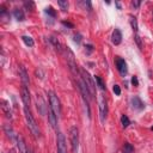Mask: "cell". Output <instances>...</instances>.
<instances>
[{"label": "cell", "mask_w": 153, "mask_h": 153, "mask_svg": "<svg viewBox=\"0 0 153 153\" xmlns=\"http://www.w3.org/2000/svg\"><path fill=\"white\" fill-rule=\"evenodd\" d=\"M49 106L50 109L54 111V114L56 115V117L59 118L60 114H61V105H60V101L57 98V96L54 92H49Z\"/></svg>", "instance_id": "cell-5"}, {"label": "cell", "mask_w": 153, "mask_h": 153, "mask_svg": "<svg viewBox=\"0 0 153 153\" xmlns=\"http://www.w3.org/2000/svg\"><path fill=\"white\" fill-rule=\"evenodd\" d=\"M22 101L24 103L25 108H30L31 98H30V92H29V89L26 86H22Z\"/></svg>", "instance_id": "cell-9"}, {"label": "cell", "mask_w": 153, "mask_h": 153, "mask_svg": "<svg viewBox=\"0 0 153 153\" xmlns=\"http://www.w3.org/2000/svg\"><path fill=\"white\" fill-rule=\"evenodd\" d=\"M24 7H25L28 11L33 12V11L35 10V4H34L33 1H25V3H24Z\"/></svg>", "instance_id": "cell-24"}, {"label": "cell", "mask_w": 153, "mask_h": 153, "mask_svg": "<svg viewBox=\"0 0 153 153\" xmlns=\"http://www.w3.org/2000/svg\"><path fill=\"white\" fill-rule=\"evenodd\" d=\"M57 153H67V146H66V139L64 134H57Z\"/></svg>", "instance_id": "cell-7"}, {"label": "cell", "mask_w": 153, "mask_h": 153, "mask_svg": "<svg viewBox=\"0 0 153 153\" xmlns=\"http://www.w3.org/2000/svg\"><path fill=\"white\" fill-rule=\"evenodd\" d=\"M38 101H40V103L37 102V110H40V113H41V115H44V113H45V110H47V106L44 105V102L42 101V98L37 95V97H36Z\"/></svg>", "instance_id": "cell-17"}, {"label": "cell", "mask_w": 153, "mask_h": 153, "mask_svg": "<svg viewBox=\"0 0 153 153\" xmlns=\"http://www.w3.org/2000/svg\"><path fill=\"white\" fill-rule=\"evenodd\" d=\"M49 41L53 43V45H54V47L56 48V49H59V50H61V44H60V42L55 38V37H50L49 38Z\"/></svg>", "instance_id": "cell-26"}, {"label": "cell", "mask_w": 153, "mask_h": 153, "mask_svg": "<svg viewBox=\"0 0 153 153\" xmlns=\"http://www.w3.org/2000/svg\"><path fill=\"white\" fill-rule=\"evenodd\" d=\"M132 105H133V108L136 109V110H142V109L145 108L144 102H142L139 97H137V96H135V97L132 98Z\"/></svg>", "instance_id": "cell-12"}, {"label": "cell", "mask_w": 153, "mask_h": 153, "mask_svg": "<svg viewBox=\"0 0 153 153\" xmlns=\"http://www.w3.org/2000/svg\"><path fill=\"white\" fill-rule=\"evenodd\" d=\"M62 24H64L65 26H68V28H71V29H73V28H74V25H73L72 23H69V22H65V21H64V22H62Z\"/></svg>", "instance_id": "cell-33"}, {"label": "cell", "mask_w": 153, "mask_h": 153, "mask_svg": "<svg viewBox=\"0 0 153 153\" xmlns=\"http://www.w3.org/2000/svg\"><path fill=\"white\" fill-rule=\"evenodd\" d=\"M121 123H122V127H123V128H127L130 125V121H129V118L126 115H122L121 116Z\"/></svg>", "instance_id": "cell-21"}, {"label": "cell", "mask_w": 153, "mask_h": 153, "mask_svg": "<svg viewBox=\"0 0 153 153\" xmlns=\"http://www.w3.org/2000/svg\"><path fill=\"white\" fill-rule=\"evenodd\" d=\"M122 41V34L118 29H115L114 33H113V36H111V42L115 44V45H118Z\"/></svg>", "instance_id": "cell-14"}, {"label": "cell", "mask_w": 153, "mask_h": 153, "mask_svg": "<svg viewBox=\"0 0 153 153\" xmlns=\"http://www.w3.org/2000/svg\"><path fill=\"white\" fill-rule=\"evenodd\" d=\"M85 48L87 49V52H89V53H91V52L93 50V47H92V45H91V44H87V45H85Z\"/></svg>", "instance_id": "cell-34"}, {"label": "cell", "mask_w": 153, "mask_h": 153, "mask_svg": "<svg viewBox=\"0 0 153 153\" xmlns=\"http://www.w3.org/2000/svg\"><path fill=\"white\" fill-rule=\"evenodd\" d=\"M129 22H130V25H132V29L134 31H137L139 30V26H137V21L134 16H129Z\"/></svg>", "instance_id": "cell-18"}, {"label": "cell", "mask_w": 153, "mask_h": 153, "mask_svg": "<svg viewBox=\"0 0 153 153\" xmlns=\"http://www.w3.org/2000/svg\"><path fill=\"white\" fill-rule=\"evenodd\" d=\"M152 130H153V127H152Z\"/></svg>", "instance_id": "cell-39"}, {"label": "cell", "mask_w": 153, "mask_h": 153, "mask_svg": "<svg viewBox=\"0 0 153 153\" xmlns=\"http://www.w3.org/2000/svg\"><path fill=\"white\" fill-rule=\"evenodd\" d=\"M99 114H101V121L104 122L106 115H108V104H106V101L103 95L99 96Z\"/></svg>", "instance_id": "cell-6"}, {"label": "cell", "mask_w": 153, "mask_h": 153, "mask_svg": "<svg viewBox=\"0 0 153 153\" xmlns=\"http://www.w3.org/2000/svg\"><path fill=\"white\" fill-rule=\"evenodd\" d=\"M79 4H80L81 6H84V8H85V10H86V7H87V10H89V11L91 10V3H90V1H80Z\"/></svg>", "instance_id": "cell-28"}, {"label": "cell", "mask_w": 153, "mask_h": 153, "mask_svg": "<svg viewBox=\"0 0 153 153\" xmlns=\"http://www.w3.org/2000/svg\"><path fill=\"white\" fill-rule=\"evenodd\" d=\"M95 78V80H96V83H97V86L102 90V91H104L105 90V85H104V83H103V80H102V78L101 76H98V75H95L93 76Z\"/></svg>", "instance_id": "cell-20"}, {"label": "cell", "mask_w": 153, "mask_h": 153, "mask_svg": "<svg viewBox=\"0 0 153 153\" xmlns=\"http://www.w3.org/2000/svg\"><path fill=\"white\" fill-rule=\"evenodd\" d=\"M16 144H17V148H18L19 153H28V148H26V145L24 142V139L22 135H19V134L16 135Z\"/></svg>", "instance_id": "cell-10"}, {"label": "cell", "mask_w": 153, "mask_h": 153, "mask_svg": "<svg viewBox=\"0 0 153 153\" xmlns=\"http://www.w3.org/2000/svg\"><path fill=\"white\" fill-rule=\"evenodd\" d=\"M133 152H134V147L130 144L126 142L123 145V153H133Z\"/></svg>", "instance_id": "cell-23"}, {"label": "cell", "mask_w": 153, "mask_h": 153, "mask_svg": "<svg viewBox=\"0 0 153 153\" xmlns=\"http://www.w3.org/2000/svg\"><path fill=\"white\" fill-rule=\"evenodd\" d=\"M132 84H133L134 86H137V85H139V81H137V78H136V76H133V78H132Z\"/></svg>", "instance_id": "cell-32"}, {"label": "cell", "mask_w": 153, "mask_h": 153, "mask_svg": "<svg viewBox=\"0 0 153 153\" xmlns=\"http://www.w3.org/2000/svg\"><path fill=\"white\" fill-rule=\"evenodd\" d=\"M113 90H114V92H115V95H116V96H120V95H121V89H120V86H118V85H114Z\"/></svg>", "instance_id": "cell-29"}, {"label": "cell", "mask_w": 153, "mask_h": 153, "mask_svg": "<svg viewBox=\"0 0 153 153\" xmlns=\"http://www.w3.org/2000/svg\"><path fill=\"white\" fill-rule=\"evenodd\" d=\"M152 19H153V11H152Z\"/></svg>", "instance_id": "cell-38"}, {"label": "cell", "mask_w": 153, "mask_h": 153, "mask_svg": "<svg viewBox=\"0 0 153 153\" xmlns=\"http://www.w3.org/2000/svg\"><path fill=\"white\" fill-rule=\"evenodd\" d=\"M19 76H21V80L23 83V86H26L29 85V76H28V73L25 71V68L23 66L19 67Z\"/></svg>", "instance_id": "cell-13"}, {"label": "cell", "mask_w": 153, "mask_h": 153, "mask_svg": "<svg viewBox=\"0 0 153 153\" xmlns=\"http://www.w3.org/2000/svg\"><path fill=\"white\" fill-rule=\"evenodd\" d=\"M132 5L135 7H139L140 6V1H132Z\"/></svg>", "instance_id": "cell-35"}, {"label": "cell", "mask_w": 153, "mask_h": 153, "mask_svg": "<svg viewBox=\"0 0 153 153\" xmlns=\"http://www.w3.org/2000/svg\"><path fill=\"white\" fill-rule=\"evenodd\" d=\"M48 118H49V122H50L52 127L55 128V127H56V123H57V117H56V115L54 114V111L50 109V106L48 108Z\"/></svg>", "instance_id": "cell-15"}, {"label": "cell", "mask_w": 153, "mask_h": 153, "mask_svg": "<svg viewBox=\"0 0 153 153\" xmlns=\"http://www.w3.org/2000/svg\"><path fill=\"white\" fill-rule=\"evenodd\" d=\"M65 55H66V61H67V65L69 66L71 72L74 75L79 76L80 75V71H78V67H76V64H75V59H74V54H73V52L68 47L65 48Z\"/></svg>", "instance_id": "cell-2"}, {"label": "cell", "mask_w": 153, "mask_h": 153, "mask_svg": "<svg viewBox=\"0 0 153 153\" xmlns=\"http://www.w3.org/2000/svg\"><path fill=\"white\" fill-rule=\"evenodd\" d=\"M80 75H81V79L84 80V83H85V85H86V87L89 89V91L91 92V95H95V92H96V85H95V83H93V80H92V78L90 76V74H89V72L87 71H85V69H80Z\"/></svg>", "instance_id": "cell-4"}, {"label": "cell", "mask_w": 153, "mask_h": 153, "mask_svg": "<svg viewBox=\"0 0 153 153\" xmlns=\"http://www.w3.org/2000/svg\"><path fill=\"white\" fill-rule=\"evenodd\" d=\"M69 140H71V146H72V152L78 153L79 149V132L75 126L71 127L69 129Z\"/></svg>", "instance_id": "cell-3"}, {"label": "cell", "mask_w": 153, "mask_h": 153, "mask_svg": "<svg viewBox=\"0 0 153 153\" xmlns=\"http://www.w3.org/2000/svg\"><path fill=\"white\" fill-rule=\"evenodd\" d=\"M57 5L60 6V8L62 11H67L68 10V1H64V0H59Z\"/></svg>", "instance_id": "cell-22"}, {"label": "cell", "mask_w": 153, "mask_h": 153, "mask_svg": "<svg viewBox=\"0 0 153 153\" xmlns=\"http://www.w3.org/2000/svg\"><path fill=\"white\" fill-rule=\"evenodd\" d=\"M22 40H23V42L28 45V47H34L35 42H34V40H33L31 37H30V36H23Z\"/></svg>", "instance_id": "cell-19"}, {"label": "cell", "mask_w": 153, "mask_h": 153, "mask_svg": "<svg viewBox=\"0 0 153 153\" xmlns=\"http://www.w3.org/2000/svg\"><path fill=\"white\" fill-rule=\"evenodd\" d=\"M45 13L49 14V16H52V17H55V16H56V12H55V10H54L53 7H50V6L45 8Z\"/></svg>", "instance_id": "cell-27"}, {"label": "cell", "mask_w": 153, "mask_h": 153, "mask_svg": "<svg viewBox=\"0 0 153 153\" xmlns=\"http://www.w3.org/2000/svg\"><path fill=\"white\" fill-rule=\"evenodd\" d=\"M24 116H25V120H26V123H28L29 129L31 130V133L34 134V136L36 137V139H38L41 132L38 129V126L36 125V121H35L31 111H30V108H25V106H24Z\"/></svg>", "instance_id": "cell-1"}, {"label": "cell", "mask_w": 153, "mask_h": 153, "mask_svg": "<svg viewBox=\"0 0 153 153\" xmlns=\"http://www.w3.org/2000/svg\"><path fill=\"white\" fill-rule=\"evenodd\" d=\"M116 66H117V69L120 72V74L122 76H126L127 73H128V68H127V64H126V61L123 59H116Z\"/></svg>", "instance_id": "cell-8"}, {"label": "cell", "mask_w": 153, "mask_h": 153, "mask_svg": "<svg viewBox=\"0 0 153 153\" xmlns=\"http://www.w3.org/2000/svg\"><path fill=\"white\" fill-rule=\"evenodd\" d=\"M13 16H14V18H16L17 21H19V22H23L25 19V14H24L23 10H21V8H14Z\"/></svg>", "instance_id": "cell-16"}, {"label": "cell", "mask_w": 153, "mask_h": 153, "mask_svg": "<svg viewBox=\"0 0 153 153\" xmlns=\"http://www.w3.org/2000/svg\"><path fill=\"white\" fill-rule=\"evenodd\" d=\"M4 129H5V133L7 134V136L10 137V139H13L14 136H13V130H12V128L7 125V126H5V127H4Z\"/></svg>", "instance_id": "cell-25"}, {"label": "cell", "mask_w": 153, "mask_h": 153, "mask_svg": "<svg viewBox=\"0 0 153 153\" xmlns=\"http://www.w3.org/2000/svg\"><path fill=\"white\" fill-rule=\"evenodd\" d=\"M0 104H1V110H3L4 115H5L7 118H12V111H11L10 103H8V102H6L5 99H1Z\"/></svg>", "instance_id": "cell-11"}, {"label": "cell", "mask_w": 153, "mask_h": 153, "mask_svg": "<svg viewBox=\"0 0 153 153\" xmlns=\"http://www.w3.org/2000/svg\"><path fill=\"white\" fill-rule=\"evenodd\" d=\"M28 153H34V152H33V149H31V148H28Z\"/></svg>", "instance_id": "cell-36"}, {"label": "cell", "mask_w": 153, "mask_h": 153, "mask_svg": "<svg viewBox=\"0 0 153 153\" xmlns=\"http://www.w3.org/2000/svg\"><path fill=\"white\" fill-rule=\"evenodd\" d=\"M10 153H16V152H14L13 149H11V151H10Z\"/></svg>", "instance_id": "cell-37"}, {"label": "cell", "mask_w": 153, "mask_h": 153, "mask_svg": "<svg viewBox=\"0 0 153 153\" xmlns=\"http://www.w3.org/2000/svg\"><path fill=\"white\" fill-rule=\"evenodd\" d=\"M134 40H135V42L137 43V45H139V48H140V49H142V43H141V40H140V37L136 35V36L134 37Z\"/></svg>", "instance_id": "cell-31"}, {"label": "cell", "mask_w": 153, "mask_h": 153, "mask_svg": "<svg viewBox=\"0 0 153 153\" xmlns=\"http://www.w3.org/2000/svg\"><path fill=\"white\" fill-rule=\"evenodd\" d=\"M74 42L78 43V44L81 42V35H80V34H75V35H74Z\"/></svg>", "instance_id": "cell-30"}]
</instances>
